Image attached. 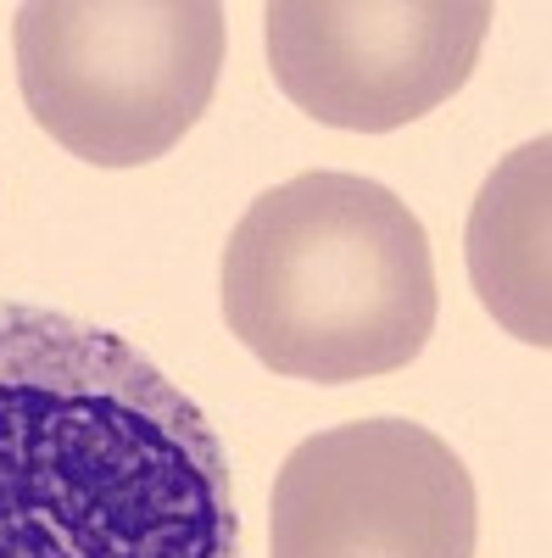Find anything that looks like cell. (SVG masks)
I'll return each instance as SVG.
<instances>
[{"mask_svg":"<svg viewBox=\"0 0 552 558\" xmlns=\"http://www.w3.org/2000/svg\"><path fill=\"white\" fill-rule=\"evenodd\" d=\"M491 0H273L262 39L273 84L330 129L385 134L469 84Z\"/></svg>","mask_w":552,"mask_h":558,"instance_id":"5","label":"cell"},{"mask_svg":"<svg viewBox=\"0 0 552 558\" xmlns=\"http://www.w3.org/2000/svg\"><path fill=\"white\" fill-rule=\"evenodd\" d=\"M475 475L413 418L318 430L273 481L268 558H475Z\"/></svg>","mask_w":552,"mask_h":558,"instance_id":"4","label":"cell"},{"mask_svg":"<svg viewBox=\"0 0 552 558\" xmlns=\"http://www.w3.org/2000/svg\"><path fill=\"white\" fill-rule=\"evenodd\" d=\"M0 558H241L223 436L118 330L0 302Z\"/></svg>","mask_w":552,"mask_h":558,"instance_id":"1","label":"cell"},{"mask_svg":"<svg viewBox=\"0 0 552 558\" xmlns=\"http://www.w3.org/2000/svg\"><path fill=\"white\" fill-rule=\"evenodd\" d=\"M223 45L212 0H28L12 23L34 123L96 168L168 157L218 96Z\"/></svg>","mask_w":552,"mask_h":558,"instance_id":"3","label":"cell"},{"mask_svg":"<svg viewBox=\"0 0 552 558\" xmlns=\"http://www.w3.org/2000/svg\"><path fill=\"white\" fill-rule=\"evenodd\" d=\"M223 318L285 380L346 386L436 336V257L413 207L363 173L312 168L262 191L223 246Z\"/></svg>","mask_w":552,"mask_h":558,"instance_id":"2","label":"cell"},{"mask_svg":"<svg viewBox=\"0 0 552 558\" xmlns=\"http://www.w3.org/2000/svg\"><path fill=\"white\" fill-rule=\"evenodd\" d=\"M547 168H552V140L536 134L519 146L486 184L469 213V279L480 307L502 324L508 336L530 341L536 352L552 347V318H547Z\"/></svg>","mask_w":552,"mask_h":558,"instance_id":"6","label":"cell"}]
</instances>
